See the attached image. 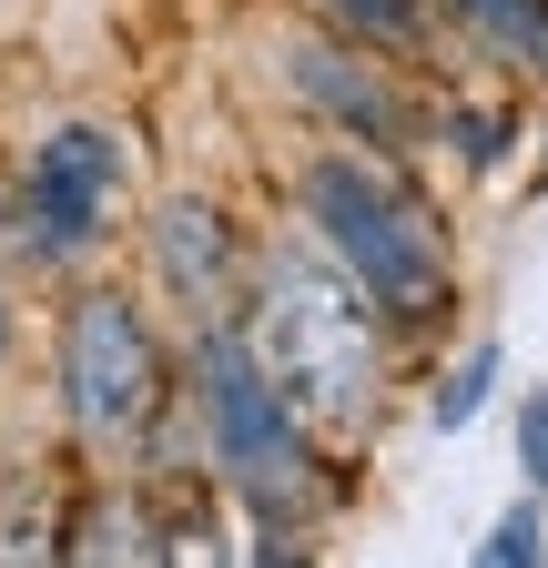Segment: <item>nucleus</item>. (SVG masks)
Instances as JSON below:
<instances>
[{"label": "nucleus", "mask_w": 548, "mask_h": 568, "mask_svg": "<svg viewBox=\"0 0 548 568\" xmlns=\"http://www.w3.org/2000/svg\"><path fill=\"white\" fill-rule=\"evenodd\" d=\"M61 568H163V538H153V518L132 497H92L72 548H61Z\"/></svg>", "instance_id": "obj_8"}, {"label": "nucleus", "mask_w": 548, "mask_h": 568, "mask_svg": "<svg viewBox=\"0 0 548 568\" xmlns=\"http://www.w3.org/2000/svg\"><path fill=\"white\" fill-rule=\"evenodd\" d=\"M264 355H274V376L295 386V406H315V416H356L376 396V315H366V295L346 274H325L305 254L274 264Z\"/></svg>", "instance_id": "obj_2"}, {"label": "nucleus", "mask_w": 548, "mask_h": 568, "mask_svg": "<svg viewBox=\"0 0 548 568\" xmlns=\"http://www.w3.org/2000/svg\"><path fill=\"white\" fill-rule=\"evenodd\" d=\"M488 386H498V345H477L467 366L447 376V396H437V426H467L477 406H488Z\"/></svg>", "instance_id": "obj_10"}, {"label": "nucleus", "mask_w": 548, "mask_h": 568, "mask_svg": "<svg viewBox=\"0 0 548 568\" xmlns=\"http://www.w3.org/2000/svg\"><path fill=\"white\" fill-rule=\"evenodd\" d=\"M467 568H538V518H498L488 538H477Z\"/></svg>", "instance_id": "obj_11"}, {"label": "nucleus", "mask_w": 548, "mask_h": 568, "mask_svg": "<svg viewBox=\"0 0 548 568\" xmlns=\"http://www.w3.org/2000/svg\"><path fill=\"white\" fill-rule=\"evenodd\" d=\"M285 71H295V92H305V102H325L335 122H356V132H376V142H396V132H406L396 92H386V82H366V71H356L346 51H325V41H295V51H285Z\"/></svg>", "instance_id": "obj_7"}, {"label": "nucleus", "mask_w": 548, "mask_h": 568, "mask_svg": "<svg viewBox=\"0 0 548 568\" xmlns=\"http://www.w3.org/2000/svg\"><path fill=\"white\" fill-rule=\"evenodd\" d=\"M457 142H467V163H498V153H508V122H488V112H467V122H457Z\"/></svg>", "instance_id": "obj_14"}, {"label": "nucleus", "mask_w": 548, "mask_h": 568, "mask_svg": "<svg viewBox=\"0 0 548 568\" xmlns=\"http://www.w3.org/2000/svg\"><path fill=\"white\" fill-rule=\"evenodd\" d=\"M112 183H122V153H112V132H92V122L51 132V142H41V163H31V213H41V234L82 244V234L102 224Z\"/></svg>", "instance_id": "obj_5"}, {"label": "nucleus", "mask_w": 548, "mask_h": 568, "mask_svg": "<svg viewBox=\"0 0 548 568\" xmlns=\"http://www.w3.org/2000/svg\"><path fill=\"white\" fill-rule=\"evenodd\" d=\"M0 568H61V548H51L31 518H0Z\"/></svg>", "instance_id": "obj_12"}, {"label": "nucleus", "mask_w": 548, "mask_h": 568, "mask_svg": "<svg viewBox=\"0 0 548 568\" xmlns=\"http://www.w3.org/2000/svg\"><path fill=\"white\" fill-rule=\"evenodd\" d=\"M305 213H315V234L356 264V284H366L386 315H437L447 305V244H437L427 203L406 193L396 173L325 153L305 173Z\"/></svg>", "instance_id": "obj_1"}, {"label": "nucleus", "mask_w": 548, "mask_h": 568, "mask_svg": "<svg viewBox=\"0 0 548 568\" xmlns=\"http://www.w3.org/2000/svg\"><path fill=\"white\" fill-rule=\"evenodd\" d=\"M315 11L376 51H427V0H315Z\"/></svg>", "instance_id": "obj_9"}, {"label": "nucleus", "mask_w": 548, "mask_h": 568, "mask_svg": "<svg viewBox=\"0 0 548 568\" xmlns=\"http://www.w3.org/2000/svg\"><path fill=\"white\" fill-rule=\"evenodd\" d=\"M518 467H528V477L548 487V386H538V396L518 406Z\"/></svg>", "instance_id": "obj_13"}, {"label": "nucleus", "mask_w": 548, "mask_h": 568, "mask_svg": "<svg viewBox=\"0 0 548 568\" xmlns=\"http://www.w3.org/2000/svg\"><path fill=\"white\" fill-rule=\"evenodd\" d=\"M153 386H163V355H153V325L132 295H82L72 325H61V396H72V426L92 437H132L153 416Z\"/></svg>", "instance_id": "obj_4"}, {"label": "nucleus", "mask_w": 548, "mask_h": 568, "mask_svg": "<svg viewBox=\"0 0 548 568\" xmlns=\"http://www.w3.org/2000/svg\"><path fill=\"white\" fill-rule=\"evenodd\" d=\"M203 416H214V447H224V467H234V487H244L254 518H305L315 497H325L295 406L274 396V376L254 366L234 335H203Z\"/></svg>", "instance_id": "obj_3"}, {"label": "nucleus", "mask_w": 548, "mask_h": 568, "mask_svg": "<svg viewBox=\"0 0 548 568\" xmlns=\"http://www.w3.org/2000/svg\"><path fill=\"white\" fill-rule=\"evenodd\" d=\"M153 254H163V274H173V295L193 305V315H214L224 295H234V224L214 203H163L153 213Z\"/></svg>", "instance_id": "obj_6"}]
</instances>
